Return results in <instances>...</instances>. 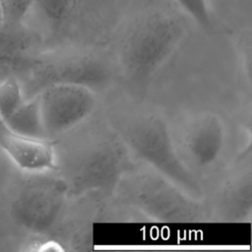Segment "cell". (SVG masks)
I'll list each match as a JSON object with an SVG mask.
<instances>
[{"label":"cell","instance_id":"5","mask_svg":"<svg viewBox=\"0 0 252 252\" xmlns=\"http://www.w3.org/2000/svg\"><path fill=\"white\" fill-rule=\"evenodd\" d=\"M27 97L51 85L72 84L98 93L106 90L118 77L113 57L91 48H56L35 52L23 70Z\"/></svg>","mask_w":252,"mask_h":252},{"label":"cell","instance_id":"6","mask_svg":"<svg viewBox=\"0 0 252 252\" xmlns=\"http://www.w3.org/2000/svg\"><path fill=\"white\" fill-rule=\"evenodd\" d=\"M68 199L67 184L56 171L23 173L9 211L15 223L22 229L44 235L61 220Z\"/></svg>","mask_w":252,"mask_h":252},{"label":"cell","instance_id":"1","mask_svg":"<svg viewBox=\"0 0 252 252\" xmlns=\"http://www.w3.org/2000/svg\"><path fill=\"white\" fill-rule=\"evenodd\" d=\"M89 119L53 141L55 171L65 180L69 198L92 193L112 197L120 179L139 163L106 118Z\"/></svg>","mask_w":252,"mask_h":252},{"label":"cell","instance_id":"15","mask_svg":"<svg viewBox=\"0 0 252 252\" xmlns=\"http://www.w3.org/2000/svg\"><path fill=\"white\" fill-rule=\"evenodd\" d=\"M33 0H0L3 25L19 27L26 25V20Z\"/></svg>","mask_w":252,"mask_h":252},{"label":"cell","instance_id":"19","mask_svg":"<svg viewBox=\"0 0 252 252\" xmlns=\"http://www.w3.org/2000/svg\"><path fill=\"white\" fill-rule=\"evenodd\" d=\"M1 124H2V121H1V119H0V125H1Z\"/></svg>","mask_w":252,"mask_h":252},{"label":"cell","instance_id":"11","mask_svg":"<svg viewBox=\"0 0 252 252\" xmlns=\"http://www.w3.org/2000/svg\"><path fill=\"white\" fill-rule=\"evenodd\" d=\"M80 4L81 0H33L27 19L34 16L50 33H61L74 20Z\"/></svg>","mask_w":252,"mask_h":252},{"label":"cell","instance_id":"13","mask_svg":"<svg viewBox=\"0 0 252 252\" xmlns=\"http://www.w3.org/2000/svg\"><path fill=\"white\" fill-rule=\"evenodd\" d=\"M26 99L21 79L8 74L0 80V119L2 123L9 118Z\"/></svg>","mask_w":252,"mask_h":252},{"label":"cell","instance_id":"4","mask_svg":"<svg viewBox=\"0 0 252 252\" xmlns=\"http://www.w3.org/2000/svg\"><path fill=\"white\" fill-rule=\"evenodd\" d=\"M147 218L165 223L202 222L211 212L203 198L194 197L170 179L147 166L126 173L112 195Z\"/></svg>","mask_w":252,"mask_h":252},{"label":"cell","instance_id":"9","mask_svg":"<svg viewBox=\"0 0 252 252\" xmlns=\"http://www.w3.org/2000/svg\"><path fill=\"white\" fill-rule=\"evenodd\" d=\"M0 152L21 173L55 171L56 150L53 141L15 133L0 125Z\"/></svg>","mask_w":252,"mask_h":252},{"label":"cell","instance_id":"12","mask_svg":"<svg viewBox=\"0 0 252 252\" xmlns=\"http://www.w3.org/2000/svg\"><path fill=\"white\" fill-rule=\"evenodd\" d=\"M3 125L18 134L46 138L37 95L26 97L18 109L3 122Z\"/></svg>","mask_w":252,"mask_h":252},{"label":"cell","instance_id":"2","mask_svg":"<svg viewBox=\"0 0 252 252\" xmlns=\"http://www.w3.org/2000/svg\"><path fill=\"white\" fill-rule=\"evenodd\" d=\"M186 34L177 15L154 10L135 19L119 37L113 59L117 75L135 96L142 98L158 71Z\"/></svg>","mask_w":252,"mask_h":252},{"label":"cell","instance_id":"16","mask_svg":"<svg viewBox=\"0 0 252 252\" xmlns=\"http://www.w3.org/2000/svg\"><path fill=\"white\" fill-rule=\"evenodd\" d=\"M251 32H243L236 41V61L241 73L242 79L250 90L251 85Z\"/></svg>","mask_w":252,"mask_h":252},{"label":"cell","instance_id":"18","mask_svg":"<svg viewBox=\"0 0 252 252\" xmlns=\"http://www.w3.org/2000/svg\"><path fill=\"white\" fill-rule=\"evenodd\" d=\"M2 156V154H1V152H0V157ZM0 168H1V161H0Z\"/></svg>","mask_w":252,"mask_h":252},{"label":"cell","instance_id":"17","mask_svg":"<svg viewBox=\"0 0 252 252\" xmlns=\"http://www.w3.org/2000/svg\"><path fill=\"white\" fill-rule=\"evenodd\" d=\"M26 248L23 250L25 251H38V252H47V251H65V247L55 239H35L30 241L26 244Z\"/></svg>","mask_w":252,"mask_h":252},{"label":"cell","instance_id":"3","mask_svg":"<svg viewBox=\"0 0 252 252\" xmlns=\"http://www.w3.org/2000/svg\"><path fill=\"white\" fill-rule=\"evenodd\" d=\"M106 120L138 161L161 173L188 194L202 198V186L181 158L173 133L158 110L149 107H115Z\"/></svg>","mask_w":252,"mask_h":252},{"label":"cell","instance_id":"10","mask_svg":"<svg viewBox=\"0 0 252 252\" xmlns=\"http://www.w3.org/2000/svg\"><path fill=\"white\" fill-rule=\"evenodd\" d=\"M210 212L220 221L250 222L252 218V170L249 165L230 174L221 184Z\"/></svg>","mask_w":252,"mask_h":252},{"label":"cell","instance_id":"14","mask_svg":"<svg viewBox=\"0 0 252 252\" xmlns=\"http://www.w3.org/2000/svg\"><path fill=\"white\" fill-rule=\"evenodd\" d=\"M176 6L206 33L219 31L218 21L207 0H173Z\"/></svg>","mask_w":252,"mask_h":252},{"label":"cell","instance_id":"8","mask_svg":"<svg viewBox=\"0 0 252 252\" xmlns=\"http://www.w3.org/2000/svg\"><path fill=\"white\" fill-rule=\"evenodd\" d=\"M181 128L184 155L199 169H210L220 159L227 140L223 119L216 112L202 110L191 114Z\"/></svg>","mask_w":252,"mask_h":252},{"label":"cell","instance_id":"7","mask_svg":"<svg viewBox=\"0 0 252 252\" xmlns=\"http://www.w3.org/2000/svg\"><path fill=\"white\" fill-rule=\"evenodd\" d=\"M36 95L45 136L51 141L89 119L97 105V93L81 85H51Z\"/></svg>","mask_w":252,"mask_h":252}]
</instances>
